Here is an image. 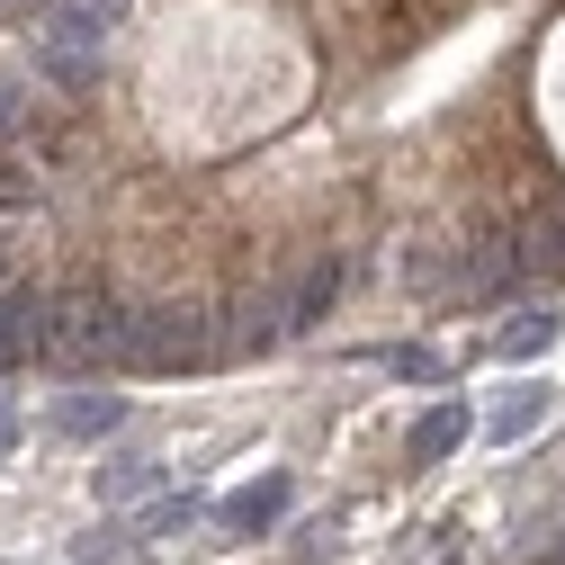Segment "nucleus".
Returning a JSON list of instances; mask_svg holds the SVG:
<instances>
[{
    "label": "nucleus",
    "mask_w": 565,
    "mask_h": 565,
    "mask_svg": "<svg viewBox=\"0 0 565 565\" xmlns=\"http://www.w3.org/2000/svg\"><path fill=\"white\" fill-rule=\"evenodd\" d=\"M54 360H117V369H135V315L108 306V297L54 306Z\"/></svg>",
    "instance_id": "obj_1"
},
{
    "label": "nucleus",
    "mask_w": 565,
    "mask_h": 565,
    "mask_svg": "<svg viewBox=\"0 0 565 565\" xmlns=\"http://www.w3.org/2000/svg\"><path fill=\"white\" fill-rule=\"evenodd\" d=\"M198 360H206V323L189 306L135 315V369H198Z\"/></svg>",
    "instance_id": "obj_2"
},
{
    "label": "nucleus",
    "mask_w": 565,
    "mask_h": 565,
    "mask_svg": "<svg viewBox=\"0 0 565 565\" xmlns=\"http://www.w3.org/2000/svg\"><path fill=\"white\" fill-rule=\"evenodd\" d=\"M10 360H54V297L0 288V369Z\"/></svg>",
    "instance_id": "obj_3"
},
{
    "label": "nucleus",
    "mask_w": 565,
    "mask_h": 565,
    "mask_svg": "<svg viewBox=\"0 0 565 565\" xmlns=\"http://www.w3.org/2000/svg\"><path fill=\"white\" fill-rule=\"evenodd\" d=\"M278 512H288V476H260V484H243V493L216 503V530H225V539H260Z\"/></svg>",
    "instance_id": "obj_4"
},
{
    "label": "nucleus",
    "mask_w": 565,
    "mask_h": 565,
    "mask_svg": "<svg viewBox=\"0 0 565 565\" xmlns=\"http://www.w3.org/2000/svg\"><path fill=\"white\" fill-rule=\"evenodd\" d=\"M547 404H556V386H547V377H521V386H503V404L484 413V431H493V440H530L539 422H547Z\"/></svg>",
    "instance_id": "obj_5"
},
{
    "label": "nucleus",
    "mask_w": 565,
    "mask_h": 565,
    "mask_svg": "<svg viewBox=\"0 0 565 565\" xmlns=\"http://www.w3.org/2000/svg\"><path fill=\"white\" fill-rule=\"evenodd\" d=\"M458 440H467V404H431V413L413 422V440H404V458H413V467H440V458H449Z\"/></svg>",
    "instance_id": "obj_6"
},
{
    "label": "nucleus",
    "mask_w": 565,
    "mask_h": 565,
    "mask_svg": "<svg viewBox=\"0 0 565 565\" xmlns=\"http://www.w3.org/2000/svg\"><path fill=\"white\" fill-rule=\"evenodd\" d=\"M54 422H63L73 440H108L117 422H126V395H63V404H54Z\"/></svg>",
    "instance_id": "obj_7"
},
{
    "label": "nucleus",
    "mask_w": 565,
    "mask_h": 565,
    "mask_svg": "<svg viewBox=\"0 0 565 565\" xmlns=\"http://www.w3.org/2000/svg\"><path fill=\"white\" fill-rule=\"evenodd\" d=\"M162 484V458H108L99 467V503L117 512V503H145V493Z\"/></svg>",
    "instance_id": "obj_8"
},
{
    "label": "nucleus",
    "mask_w": 565,
    "mask_h": 565,
    "mask_svg": "<svg viewBox=\"0 0 565 565\" xmlns=\"http://www.w3.org/2000/svg\"><path fill=\"white\" fill-rule=\"evenodd\" d=\"M556 332H565V315H556V306H539V315H512L503 332H493V350H503V360H539Z\"/></svg>",
    "instance_id": "obj_9"
},
{
    "label": "nucleus",
    "mask_w": 565,
    "mask_h": 565,
    "mask_svg": "<svg viewBox=\"0 0 565 565\" xmlns=\"http://www.w3.org/2000/svg\"><path fill=\"white\" fill-rule=\"evenodd\" d=\"M332 288H341V269H332V260H323V269H306V288L288 297V306H297V323H315V315L332 306Z\"/></svg>",
    "instance_id": "obj_10"
},
{
    "label": "nucleus",
    "mask_w": 565,
    "mask_h": 565,
    "mask_svg": "<svg viewBox=\"0 0 565 565\" xmlns=\"http://www.w3.org/2000/svg\"><path fill=\"white\" fill-rule=\"evenodd\" d=\"M180 530H198V493H180V503H153V512H145V539H180Z\"/></svg>",
    "instance_id": "obj_11"
},
{
    "label": "nucleus",
    "mask_w": 565,
    "mask_h": 565,
    "mask_svg": "<svg viewBox=\"0 0 565 565\" xmlns=\"http://www.w3.org/2000/svg\"><path fill=\"white\" fill-rule=\"evenodd\" d=\"M395 377H413V386H422V377H440V360H431V350H395Z\"/></svg>",
    "instance_id": "obj_12"
},
{
    "label": "nucleus",
    "mask_w": 565,
    "mask_h": 565,
    "mask_svg": "<svg viewBox=\"0 0 565 565\" xmlns=\"http://www.w3.org/2000/svg\"><path fill=\"white\" fill-rule=\"evenodd\" d=\"M10 449H19V404L0 395V458H10Z\"/></svg>",
    "instance_id": "obj_13"
},
{
    "label": "nucleus",
    "mask_w": 565,
    "mask_h": 565,
    "mask_svg": "<svg viewBox=\"0 0 565 565\" xmlns=\"http://www.w3.org/2000/svg\"><path fill=\"white\" fill-rule=\"evenodd\" d=\"M10 126H19V90H10V82H0V135H10Z\"/></svg>",
    "instance_id": "obj_14"
},
{
    "label": "nucleus",
    "mask_w": 565,
    "mask_h": 565,
    "mask_svg": "<svg viewBox=\"0 0 565 565\" xmlns=\"http://www.w3.org/2000/svg\"><path fill=\"white\" fill-rule=\"evenodd\" d=\"M556 252H565V216H556Z\"/></svg>",
    "instance_id": "obj_15"
},
{
    "label": "nucleus",
    "mask_w": 565,
    "mask_h": 565,
    "mask_svg": "<svg viewBox=\"0 0 565 565\" xmlns=\"http://www.w3.org/2000/svg\"><path fill=\"white\" fill-rule=\"evenodd\" d=\"M0 10H10V0H0Z\"/></svg>",
    "instance_id": "obj_16"
}]
</instances>
